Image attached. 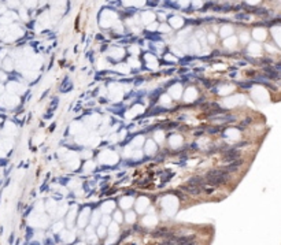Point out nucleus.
<instances>
[{
    "mask_svg": "<svg viewBox=\"0 0 281 245\" xmlns=\"http://www.w3.org/2000/svg\"><path fill=\"white\" fill-rule=\"evenodd\" d=\"M147 154L148 155L155 154V144L154 142H148V144H147Z\"/></svg>",
    "mask_w": 281,
    "mask_h": 245,
    "instance_id": "f257e3e1",
    "label": "nucleus"
},
{
    "mask_svg": "<svg viewBox=\"0 0 281 245\" xmlns=\"http://www.w3.org/2000/svg\"><path fill=\"white\" fill-rule=\"evenodd\" d=\"M239 156V152L237 151H231V152H228L226 154V158H228V160H231V159H235V158H237Z\"/></svg>",
    "mask_w": 281,
    "mask_h": 245,
    "instance_id": "f03ea898",
    "label": "nucleus"
},
{
    "mask_svg": "<svg viewBox=\"0 0 281 245\" xmlns=\"http://www.w3.org/2000/svg\"><path fill=\"white\" fill-rule=\"evenodd\" d=\"M114 218H115V221H117V222H121V221H122V215H121V212H119V211H117L115 214H114Z\"/></svg>",
    "mask_w": 281,
    "mask_h": 245,
    "instance_id": "7ed1b4c3",
    "label": "nucleus"
},
{
    "mask_svg": "<svg viewBox=\"0 0 281 245\" xmlns=\"http://www.w3.org/2000/svg\"><path fill=\"white\" fill-rule=\"evenodd\" d=\"M248 15H245V14H239L237 15V19H248Z\"/></svg>",
    "mask_w": 281,
    "mask_h": 245,
    "instance_id": "20e7f679",
    "label": "nucleus"
},
{
    "mask_svg": "<svg viewBox=\"0 0 281 245\" xmlns=\"http://www.w3.org/2000/svg\"><path fill=\"white\" fill-rule=\"evenodd\" d=\"M126 221H128V222H133V221H135V218H133V214H128Z\"/></svg>",
    "mask_w": 281,
    "mask_h": 245,
    "instance_id": "39448f33",
    "label": "nucleus"
},
{
    "mask_svg": "<svg viewBox=\"0 0 281 245\" xmlns=\"http://www.w3.org/2000/svg\"><path fill=\"white\" fill-rule=\"evenodd\" d=\"M161 32H165V33H167V32H169V27L163 25V26H161Z\"/></svg>",
    "mask_w": 281,
    "mask_h": 245,
    "instance_id": "423d86ee",
    "label": "nucleus"
},
{
    "mask_svg": "<svg viewBox=\"0 0 281 245\" xmlns=\"http://www.w3.org/2000/svg\"><path fill=\"white\" fill-rule=\"evenodd\" d=\"M276 70H277V71H281V65H279V66H276Z\"/></svg>",
    "mask_w": 281,
    "mask_h": 245,
    "instance_id": "0eeeda50",
    "label": "nucleus"
}]
</instances>
